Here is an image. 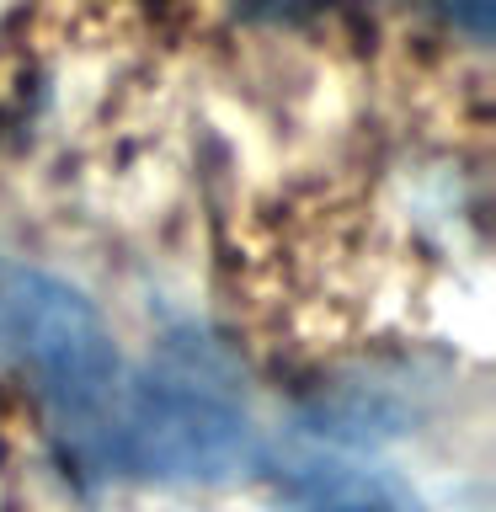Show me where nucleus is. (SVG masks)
I'll list each match as a JSON object with an SVG mask.
<instances>
[{
  "label": "nucleus",
  "instance_id": "f257e3e1",
  "mask_svg": "<svg viewBox=\"0 0 496 512\" xmlns=\"http://www.w3.org/2000/svg\"><path fill=\"white\" fill-rule=\"evenodd\" d=\"M75 464L128 480H230L256 459V432L240 400L203 368L171 363L112 384L102 411L75 438H64Z\"/></svg>",
  "mask_w": 496,
  "mask_h": 512
},
{
  "label": "nucleus",
  "instance_id": "f03ea898",
  "mask_svg": "<svg viewBox=\"0 0 496 512\" xmlns=\"http://www.w3.org/2000/svg\"><path fill=\"white\" fill-rule=\"evenodd\" d=\"M0 368L32 384L59 443L75 438L123 379L118 342L96 304L16 262H0Z\"/></svg>",
  "mask_w": 496,
  "mask_h": 512
},
{
  "label": "nucleus",
  "instance_id": "7ed1b4c3",
  "mask_svg": "<svg viewBox=\"0 0 496 512\" xmlns=\"http://www.w3.org/2000/svg\"><path fill=\"white\" fill-rule=\"evenodd\" d=\"M288 512H427L400 475L347 454H304L283 475Z\"/></svg>",
  "mask_w": 496,
  "mask_h": 512
},
{
  "label": "nucleus",
  "instance_id": "20e7f679",
  "mask_svg": "<svg viewBox=\"0 0 496 512\" xmlns=\"http://www.w3.org/2000/svg\"><path fill=\"white\" fill-rule=\"evenodd\" d=\"M454 11L459 27H470L475 38H491V16H496V0H443Z\"/></svg>",
  "mask_w": 496,
  "mask_h": 512
}]
</instances>
